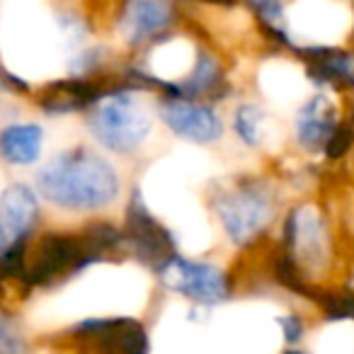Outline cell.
Listing matches in <instances>:
<instances>
[{"mask_svg":"<svg viewBox=\"0 0 354 354\" xmlns=\"http://www.w3.org/2000/svg\"><path fill=\"white\" fill-rule=\"evenodd\" d=\"M122 245V228L102 221L90 223L78 233L49 231L37 241L35 248L27 245L25 274L20 286L25 291L49 289L104 260L109 252L119 250Z\"/></svg>","mask_w":354,"mask_h":354,"instance_id":"obj_1","label":"cell"},{"mask_svg":"<svg viewBox=\"0 0 354 354\" xmlns=\"http://www.w3.org/2000/svg\"><path fill=\"white\" fill-rule=\"evenodd\" d=\"M37 189L66 212H97L119 197V177L112 162L95 151L71 148L37 172Z\"/></svg>","mask_w":354,"mask_h":354,"instance_id":"obj_2","label":"cell"},{"mask_svg":"<svg viewBox=\"0 0 354 354\" xmlns=\"http://www.w3.org/2000/svg\"><path fill=\"white\" fill-rule=\"evenodd\" d=\"M88 129L100 146L112 153H133L151 133V117L133 95V88L119 85L102 95L90 109Z\"/></svg>","mask_w":354,"mask_h":354,"instance_id":"obj_3","label":"cell"},{"mask_svg":"<svg viewBox=\"0 0 354 354\" xmlns=\"http://www.w3.org/2000/svg\"><path fill=\"white\" fill-rule=\"evenodd\" d=\"M214 207L223 231L236 245H245L260 236L272 221V212H274L270 192L257 180H245L216 194Z\"/></svg>","mask_w":354,"mask_h":354,"instance_id":"obj_4","label":"cell"},{"mask_svg":"<svg viewBox=\"0 0 354 354\" xmlns=\"http://www.w3.org/2000/svg\"><path fill=\"white\" fill-rule=\"evenodd\" d=\"M122 241L124 248H129L138 262H143L151 270H160L167 260L177 255V245L172 233L148 212L146 202L141 194L133 189L131 199L127 204V218H124L122 228Z\"/></svg>","mask_w":354,"mask_h":354,"instance_id":"obj_5","label":"cell"},{"mask_svg":"<svg viewBox=\"0 0 354 354\" xmlns=\"http://www.w3.org/2000/svg\"><path fill=\"white\" fill-rule=\"evenodd\" d=\"M160 281L165 289L185 296L199 306H214L221 304L231 296V281L226 272L209 262H194L187 257L175 255L158 270Z\"/></svg>","mask_w":354,"mask_h":354,"instance_id":"obj_6","label":"cell"},{"mask_svg":"<svg viewBox=\"0 0 354 354\" xmlns=\"http://www.w3.org/2000/svg\"><path fill=\"white\" fill-rule=\"evenodd\" d=\"M68 335L90 354H148L151 349L146 325L133 318H90L73 325Z\"/></svg>","mask_w":354,"mask_h":354,"instance_id":"obj_7","label":"cell"},{"mask_svg":"<svg viewBox=\"0 0 354 354\" xmlns=\"http://www.w3.org/2000/svg\"><path fill=\"white\" fill-rule=\"evenodd\" d=\"M39 221V199L25 183H15L0 194V255L30 241Z\"/></svg>","mask_w":354,"mask_h":354,"instance_id":"obj_8","label":"cell"},{"mask_svg":"<svg viewBox=\"0 0 354 354\" xmlns=\"http://www.w3.org/2000/svg\"><path fill=\"white\" fill-rule=\"evenodd\" d=\"M160 119L172 133L192 143H214L223 133V122L216 109L194 100H160Z\"/></svg>","mask_w":354,"mask_h":354,"instance_id":"obj_9","label":"cell"},{"mask_svg":"<svg viewBox=\"0 0 354 354\" xmlns=\"http://www.w3.org/2000/svg\"><path fill=\"white\" fill-rule=\"evenodd\" d=\"M284 243L299 270L320 265L328 255V231L320 214L313 207L294 209L284 223Z\"/></svg>","mask_w":354,"mask_h":354,"instance_id":"obj_10","label":"cell"},{"mask_svg":"<svg viewBox=\"0 0 354 354\" xmlns=\"http://www.w3.org/2000/svg\"><path fill=\"white\" fill-rule=\"evenodd\" d=\"M107 90L100 88V83L90 78H61L54 83H46L37 95V104L44 109L46 114H71V112H83V109H93L95 104L102 100Z\"/></svg>","mask_w":354,"mask_h":354,"instance_id":"obj_11","label":"cell"},{"mask_svg":"<svg viewBox=\"0 0 354 354\" xmlns=\"http://www.w3.org/2000/svg\"><path fill=\"white\" fill-rule=\"evenodd\" d=\"M175 22V8L170 3H151V0H136L127 3L119 15V32L124 41L138 46L151 37L165 32Z\"/></svg>","mask_w":354,"mask_h":354,"instance_id":"obj_12","label":"cell"},{"mask_svg":"<svg viewBox=\"0 0 354 354\" xmlns=\"http://www.w3.org/2000/svg\"><path fill=\"white\" fill-rule=\"evenodd\" d=\"M337 107L328 95H313L308 102L301 104L296 112V141L306 151H320L328 146L330 136L337 129Z\"/></svg>","mask_w":354,"mask_h":354,"instance_id":"obj_13","label":"cell"},{"mask_svg":"<svg viewBox=\"0 0 354 354\" xmlns=\"http://www.w3.org/2000/svg\"><path fill=\"white\" fill-rule=\"evenodd\" d=\"M304 56L308 66L310 80L320 85H354V56L347 51L330 49V46H308V49H296Z\"/></svg>","mask_w":354,"mask_h":354,"instance_id":"obj_14","label":"cell"},{"mask_svg":"<svg viewBox=\"0 0 354 354\" xmlns=\"http://www.w3.org/2000/svg\"><path fill=\"white\" fill-rule=\"evenodd\" d=\"M44 131L39 124H8L0 131V158L10 165H32L39 160Z\"/></svg>","mask_w":354,"mask_h":354,"instance_id":"obj_15","label":"cell"},{"mask_svg":"<svg viewBox=\"0 0 354 354\" xmlns=\"http://www.w3.org/2000/svg\"><path fill=\"white\" fill-rule=\"evenodd\" d=\"M221 83H223V71L221 64L216 61V56L207 54V51H199L189 73L183 80L172 83V97L167 100H194L197 102V97H207V95L216 93Z\"/></svg>","mask_w":354,"mask_h":354,"instance_id":"obj_16","label":"cell"},{"mask_svg":"<svg viewBox=\"0 0 354 354\" xmlns=\"http://www.w3.org/2000/svg\"><path fill=\"white\" fill-rule=\"evenodd\" d=\"M260 127H262V112L255 104H241L233 114V129L238 138L245 146H257L260 143Z\"/></svg>","mask_w":354,"mask_h":354,"instance_id":"obj_17","label":"cell"},{"mask_svg":"<svg viewBox=\"0 0 354 354\" xmlns=\"http://www.w3.org/2000/svg\"><path fill=\"white\" fill-rule=\"evenodd\" d=\"M0 354H30V342L20 323L6 310H0Z\"/></svg>","mask_w":354,"mask_h":354,"instance_id":"obj_18","label":"cell"},{"mask_svg":"<svg viewBox=\"0 0 354 354\" xmlns=\"http://www.w3.org/2000/svg\"><path fill=\"white\" fill-rule=\"evenodd\" d=\"M352 141H354V129L349 127V124H337V129H335L333 136H330L328 146H325V156L328 158H342L344 153L349 151Z\"/></svg>","mask_w":354,"mask_h":354,"instance_id":"obj_19","label":"cell"},{"mask_svg":"<svg viewBox=\"0 0 354 354\" xmlns=\"http://www.w3.org/2000/svg\"><path fill=\"white\" fill-rule=\"evenodd\" d=\"M277 323L281 325V333H284V339L289 344H296L301 337H304V320L299 315L289 313V315H281Z\"/></svg>","mask_w":354,"mask_h":354,"instance_id":"obj_20","label":"cell"},{"mask_svg":"<svg viewBox=\"0 0 354 354\" xmlns=\"http://www.w3.org/2000/svg\"><path fill=\"white\" fill-rule=\"evenodd\" d=\"M0 93H30V85L10 71L0 68Z\"/></svg>","mask_w":354,"mask_h":354,"instance_id":"obj_21","label":"cell"},{"mask_svg":"<svg viewBox=\"0 0 354 354\" xmlns=\"http://www.w3.org/2000/svg\"><path fill=\"white\" fill-rule=\"evenodd\" d=\"M284 354H306V352H304V349H286Z\"/></svg>","mask_w":354,"mask_h":354,"instance_id":"obj_22","label":"cell"}]
</instances>
